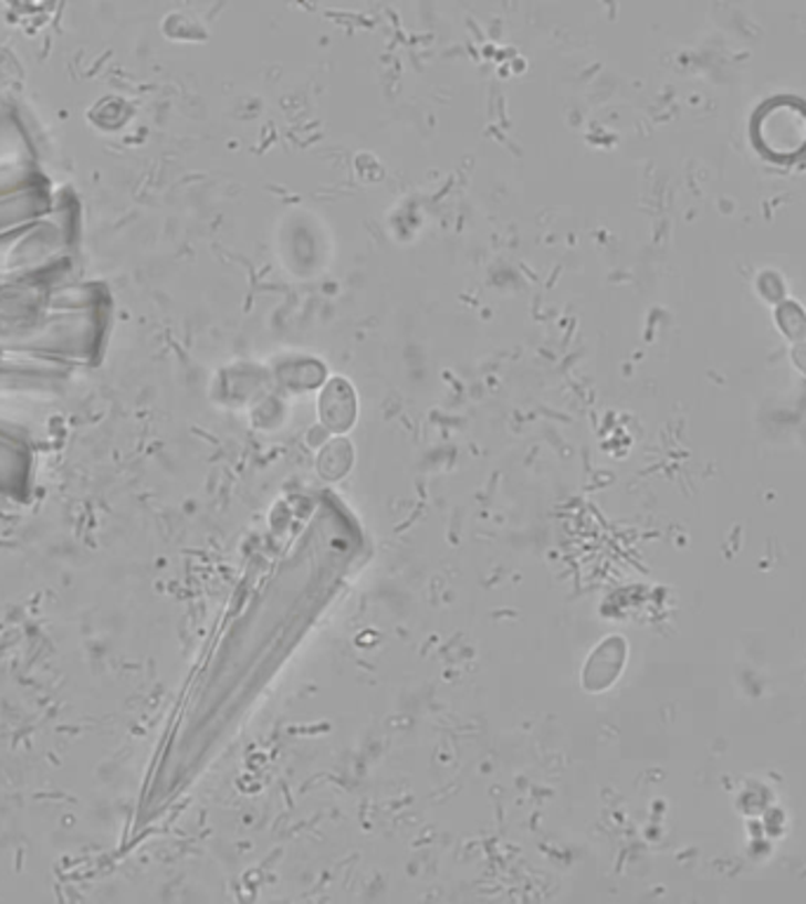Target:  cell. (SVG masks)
<instances>
[{"label": "cell", "instance_id": "cell-2", "mask_svg": "<svg viewBox=\"0 0 806 904\" xmlns=\"http://www.w3.org/2000/svg\"><path fill=\"white\" fill-rule=\"evenodd\" d=\"M318 410H321V420H324L331 429L345 431L347 427H352L356 401H354V391L345 379H333V382L324 389V393H321V401H318Z\"/></svg>", "mask_w": 806, "mask_h": 904}, {"label": "cell", "instance_id": "cell-5", "mask_svg": "<svg viewBox=\"0 0 806 904\" xmlns=\"http://www.w3.org/2000/svg\"><path fill=\"white\" fill-rule=\"evenodd\" d=\"M793 356H795V364L806 372V341H799V345L793 351Z\"/></svg>", "mask_w": 806, "mask_h": 904}, {"label": "cell", "instance_id": "cell-3", "mask_svg": "<svg viewBox=\"0 0 806 904\" xmlns=\"http://www.w3.org/2000/svg\"><path fill=\"white\" fill-rule=\"evenodd\" d=\"M776 323L787 339H793V341L806 339V312L795 299L778 302Z\"/></svg>", "mask_w": 806, "mask_h": 904}, {"label": "cell", "instance_id": "cell-4", "mask_svg": "<svg viewBox=\"0 0 806 904\" xmlns=\"http://www.w3.org/2000/svg\"><path fill=\"white\" fill-rule=\"evenodd\" d=\"M757 293L772 304H778L785 299V281L776 271H762L757 278Z\"/></svg>", "mask_w": 806, "mask_h": 904}, {"label": "cell", "instance_id": "cell-1", "mask_svg": "<svg viewBox=\"0 0 806 904\" xmlns=\"http://www.w3.org/2000/svg\"><path fill=\"white\" fill-rule=\"evenodd\" d=\"M757 149L774 160H795L806 154V106L795 99L768 102L752 125Z\"/></svg>", "mask_w": 806, "mask_h": 904}]
</instances>
